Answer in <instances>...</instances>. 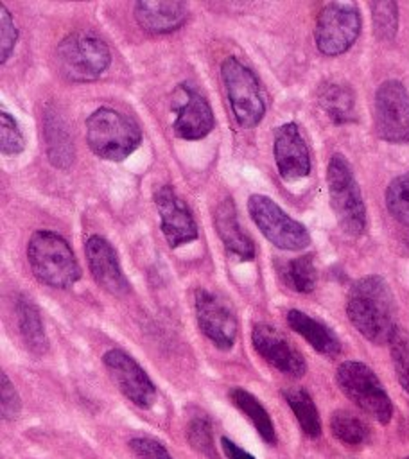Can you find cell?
Masks as SVG:
<instances>
[{
    "mask_svg": "<svg viewBox=\"0 0 409 459\" xmlns=\"http://www.w3.org/2000/svg\"><path fill=\"white\" fill-rule=\"evenodd\" d=\"M346 316L355 330L373 344H389L398 330L395 296L379 274L362 276L350 287Z\"/></svg>",
    "mask_w": 409,
    "mask_h": 459,
    "instance_id": "1",
    "label": "cell"
},
{
    "mask_svg": "<svg viewBox=\"0 0 409 459\" xmlns=\"http://www.w3.org/2000/svg\"><path fill=\"white\" fill-rule=\"evenodd\" d=\"M27 260L34 276L48 287L68 289L81 278V267L72 247L56 231H34L27 244Z\"/></svg>",
    "mask_w": 409,
    "mask_h": 459,
    "instance_id": "2",
    "label": "cell"
},
{
    "mask_svg": "<svg viewBox=\"0 0 409 459\" xmlns=\"http://www.w3.org/2000/svg\"><path fill=\"white\" fill-rule=\"evenodd\" d=\"M86 142L95 156L122 161L138 149L142 133L133 118L102 106L86 118Z\"/></svg>",
    "mask_w": 409,
    "mask_h": 459,
    "instance_id": "3",
    "label": "cell"
},
{
    "mask_svg": "<svg viewBox=\"0 0 409 459\" xmlns=\"http://www.w3.org/2000/svg\"><path fill=\"white\" fill-rule=\"evenodd\" d=\"M111 63L108 45L90 30H75L65 36L56 48L59 74L74 82L99 79Z\"/></svg>",
    "mask_w": 409,
    "mask_h": 459,
    "instance_id": "4",
    "label": "cell"
},
{
    "mask_svg": "<svg viewBox=\"0 0 409 459\" xmlns=\"http://www.w3.org/2000/svg\"><path fill=\"white\" fill-rule=\"evenodd\" d=\"M326 185L339 228L350 237L362 235L366 230V206L353 170L343 154L330 158Z\"/></svg>",
    "mask_w": 409,
    "mask_h": 459,
    "instance_id": "5",
    "label": "cell"
},
{
    "mask_svg": "<svg viewBox=\"0 0 409 459\" xmlns=\"http://www.w3.org/2000/svg\"><path fill=\"white\" fill-rule=\"evenodd\" d=\"M339 389L368 416L386 425L393 416V403L382 382L370 366L359 360H344L335 371Z\"/></svg>",
    "mask_w": 409,
    "mask_h": 459,
    "instance_id": "6",
    "label": "cell"
},
{
    "mask_svg": "<svg viewBox=\"0 0 409 459\" xmlns=\"http://www.w3.org/2000/svg\"><path fill=\"white\" fill-rule=\"evenodd\" d=\"M221 77L235 122L246 129L258 126L265 115V100L253 70L228 56L221 63Z\"/></svg>",
    "mask_w": 409,
    "mask_h": 459,
    "instance_id": "7",
    "label": "cell"
},
{
    "mask_svg": "<svg viewBox=\"0 0 409 459\" xmlns=\"http://www.w3.org/2000/svg\"><path fill=\"white\" fill-rule=\"evenodd\" d=\"M248 212L260 233L276 247L300 251L310 244L307 228L285 213L271 197L262 194L249 195Z\"/></svg>",
    "mask_w": 409,
    "mask_h": 459,
    "instance_id": "8",
    "label": "cell"
},
{
    "mask_svg": "<svg viewBox=\"0 0 409 459\" xmlns=\"http://www.w3.org/2000/svg\"><path fill=\"white\" fill-rule=\"evenodd\" d=\"M361 34V14L355 4L330 2L318 14L314 39L323 56H341Z\"/></svg>",
    "mask_w": 409,
    "mask_h": 459,
    "instance_id": "9",
    "label": "cell"
},
{
    "mask_svg": "<svg viewBox=\"0 0 409 459\" xmlns=\"http://www.w3.org/2000/svg\"><path fill=\"white\" fill-rule=\"evenodd\" d=\"M375 131L389 143H409V91L395 79L375 91Z\"/></svg>",
    "mask_w": 409,
    "mask_h": 459,
    "instance_id": "10",
    "label": "cell"
},
{
    "mask_svg": "<svg viewBox=\"0 0 409 459\" xmlns=\"http://www.w3.org/2000/svg\"><path fill=\"white\" fill-rule=\"evenodd\" d=\"M172 131L183 140H201L213 129V111L201 90L185 81L170 95Z\"/></svg>",
    "mask_w": 409,
    "mask_h": 459,
    "instance_id": "11",
    "label": "cell"
},
{
    "mask_svg": "<svg viewBox=\"0 0 409 459\" xmlns=\"http://www.w3.org/2000/svg\"><path fill=\"white\" fill-rule=\"evenodd\" d=\"M102 364L118 391L140 409L156 402V387L144 368L124 350L111 348L102 355Z\"/></svg>",
    "mask_w": 409,
    "mask_h": 459,
    "instance_id": "12",
    "label": "cell"
},
{
    "mask_svg": "<svg viewBox=\"0 0 409 459\" xmlns=\"http://www.w3.org/2000/svg\"><path fill=\"white\" fill-rule=\"evenodd\" d=\"M196 321L203 335L219 350H231L237 337V319L231 308L206 289H197L194 294Z\"/></svg>",
    "mask_w": 409,
    "mask_h": 459,
    "instance_id": "13",
    "label": "cell"
},
{
    "mask_svg": "<svg viewBox=\"0 0 409 459\" xmlns=\"http://www.w3.org/2000/svg\"><path fill=\"white\" fill-rule=\"evenodd\" d=\"M152 201L160 215L163 238L170 247H179L197 238L199 231L194 215L170 185L158 186L152 194Z\"/></svg>",
    "mask_w": 409,
    "mask_h": 459,
    "instance_id": "14",
    "label": "cell"
},
{
    "mask_svg": "<svg viewBox=\"0 0 409 459\" xmlns=\"http://www.w3.org/2000/svg\"><path fill=\"white\" fill-rule=\"evenodd\" d=\"M251 344L255 351L280 373L294 378H300L305 375L307 362L303 355L274 326L265 323H257L251 330Z\"/></svg>",
    "mask_w": 409,
    "mask_h": 459,
    "instance_id": "15",
    "label": "cell"
},
{
    "mask_svg": "<svg viewBox=\"0 0 409 459\" xmlns=\"http://www.w3.org/2000/svg\"><path fill=\"white\" fill-rule=\"evenodd\" d=\"M273 154L276 169L285 181H298L309 176V147L300 133V127L294 122H287L276 127L273 140Z\"/></svg>",
    "mask_w": 409,
    "mask_h": 459,
    "instance_id": "16",
    "label": "cell"
},
{
    "mask_svg": "<svg viewBox=\"0 0 409 459\" xmlns=\"http://www.w3.org/2000/svg\"><path fill=\"white\" fill-rule=\"evenodd\" d=\"M86 260L93 280L109 294L124 296L131 290V285L122 273L115 247L100 235H91L84 246Z\"/></svg>",
    "mask_w": 409,
    "mask_h": 459,
    "instance_id": "17",
    "label": "cell"
},
{
    "mask_svg": "<svg viewBox=\"0 0 409 459\" xmlns=\"http://www.w3.org/2000/svg\"><path fill=\"white\" fill-rule=\"evenodd\" d=\"M136 23L151 34H169L178 30L187 16L188 5L185 2H136L133 7Z\"/></svg>",
    "mask_w": 409,
    "mask_h": 459,
    "instance_id": "18",
    "label": "cell"
},
{
    "mask_svg": "<svg viewBox=\"0 0 409 459\" xmlns=\"http://www.w3.org/2000/svg\"><path fill=\"white\" fill-rule=\"evenodd\" d=\"M213 224L217 230V235L221 242L224 244L226 251L237 256L239 260H253L255 258V244L251 237L242 230L239 219H237V210L233 201L222 199L215 212H213Z\"/></svg>",
    "mask_w": 409,
    "mask_h": 459,
    "instance_id": "19",
    "label": "cell"
},
{
    "mask_svg": "<svg viewBox=\"0 0 409 459\" xmlns=\"http://www.w3.org/2000/svg\"><path fill=\"white\" fill-rule=\"evenodd\" d=\"M43 138L50 163L57 169H68L74 163V140L70 127L56 108L48 106L43 111Z\"/></svg>",
    "mask_w": 409,
    "mask_h": 459,
    "instance_id": "20",
    "label": "cell"
},
{
    "mask_svg": "<svg viewBox=\"0 0 409 459\" xmlns=\"http://www.w3.org/2000/svg\"><path fill=\"white\" fill-rule=\"evenodd\" d=\"M287 325L300 333L318 353L325 357H335L341 353V341L339 337L328 328L325 323L318 321L316 317L292 308L287 312Z\"/></svg>",
    "mask_w": 409,
    "mask_h": 459,
    "instance_id": "21",
    "label": "cell"
},
{
    "mask_svg": "<svg viewBox=\"0 0 409 459\" xmlns=\"http://www.w3.org/2000/svg\"><path fill=\"white\" fill-rule=\"evenodd\" d=\"M14 314L18 332L23 344L34 355H43L48 350V339L39 317L38 307L25 296H18L14 301Z\"/></svg>",
    "mask_w": 409,
    "mask_h": 459,
    "instance_id": "22",
    "label": "cell"
},
{
    "mask_svg": "<svg viewBox=\"0 0 409 459\" xmlns=\"http://www.w3.org/2000/svg\"><path fill=\"white\" fill-rule=\"evenodd\" d=\"M318 102L334 124L355 122V93L348 84L325 82L318 91Z\"/></svg>",
    "mask_w": 409,
    "mask_h": 459,
    "instance_id": "23",
    "label": "cell"
},
{
    "mask_svg": "<svg viewBox=\"0 0 409 459\" xmlns=\"http://www.w3.org/2000/svg\"><path fill=\"white\" fill-rule=\"evenodd\" d=\"M230 398H231L233 405L251 421V425L257 429L260 437L265 443L274 445L276 443V430H274V425H273V420H271L269 412L260 403V400L255 394H251L249 391L242 389V387H233L230 391Z\"/></svg>",
    "mask_w": 409,
    "mask_h": 459,
    "instance_id": "24",
    "label": "cell"
},
{
    "mask_svg": "<svg viewBox=\"0 0 409 459\" xmlns=\"http://www.w3.org/2000/svg\"><path fill=\"white\" fill-rule=\"evenodd\" d=\"M283 398H285L287 405L291 407V411L294 412L301 430L312 439L319 437L321 436V420H319V412L316 409L312 396L301 387H289L283 391Z\"/></svg>",
    "mask_w": 409,
    "mask_h": 459,
    "instance_id": "25",
    "label": "cell"
},
{
    "mask_svg": "<svg viewBox=\"0 0 409 459\" xmlns=\"http://www.w3.org/2000/svg\"><path fill=\"white\" fill-rule=\"evenodd\" d=\"M282 278L296 292H301V294L312 292L318 280L314 256L301 255L285 262L282 267Z\"/></svg>",
    "mask_w": 409,
    "mask_h": 459,
    "instance_id": "26",
    "label": "cell"
},
{
    "mask_svg": "<svg viewBox=\"0 0 409 459\" xmlns=\"http://www.w3.org/2000/svg\"><path fill=\"white\" fill-rule=\"evenodd\" d=\"M330 430L341 443L362 445L370 437L368 425L350 411L339 409L330 416Z\"/></svg>",
    "mask_w": 409,
    "mask_h": 459,
    "instance_id": "27",
    "label": "cell"
},
{
    "mask_svg": "<svg viewBox=\"0 0 409 459\" xmlns=\"http://www.w3.org/2000/svg\"><path fill=\"white\" fill-rule=\"evenodd\" d=\"M373 32L380 41H391L398 30V5L391 0L370 4Z\"/></svg>",
    "mask_w": 409,
    "mask_h": 459,
    "instance_id": "28",
    "label": "cell"
},
{
    "mask_svg": "<svg viewBox=\"0 0 409 459\" xmlns=\"http://www.w3.org/2000/svg\"><path fill=\"white\" fill-rule=\"evenodd\" d=\"M386 206L393 219L409 226V172L396 176L386 188Z\"/></svg>",
    "mask_w": 409,
    "mask_h": 459,
    "instance_id": "29",
    "label": "cell"
},
{
    "mask_svg": "<svg viewBox=\"0 0 409 459\" xmlns=\"http://www.w3.org/2000/svg\"><path fill=\"white\" fill-rule=\"evenodd\" d=\"M187 439L190 446L203 454L206 459H219L215 445H213V434H212V425L206 416H194L188 421L187 427Z\"/></svg>",
    "mask_w": 409,
    "mask_h": 459,
    "instance_id": "30",
    "label": "cell"
},
{
    "mask_svg": "<svg viewBox=\"0 0 409 459\" xmlns=\"http://www.w3.org/2000/svg\"><path fill=\"white\" fill-rule=\"evenodd\" d=\"M389 348L396 378L404 391L409 394V333L398 328L389 341Z\"/></svg>",
    "mask_w": 409,
    "mask_h": 459,
    "instance_id": "31",
    "label": "cell"
},
{
    "mask_svg": "<svg viewBox=\"0 0 409 459\" xmlns=\"http://www.w3.org/2000/svg\"><path fill=\"white\" fill-rule=\"evenodd\" d=\"M0 149L5 156L20 154L25 149V138L22 134V129L16 118L7 111H2L0 115Z\"/></svg>",
    "mask_w": 409,
    "mask_h": 459,
    "instance_id": "32",
    "label": "cell"
},
{
    "mask_svg": "<svg viewBox=\"0 0 409 459\" xmlns=\"http://www.w3.org/2000/svg\"><path fill=\"white\" fill-rule=\"evenodd\" d=\"M0 400H2V418L5 421H14L22 412V400L16 387L13 385V382L5 373L0 375Z\"/></svg>",
    "mask_w": 409,
    "mask_h": 459,
    "instance_id": "33",
    "label": "cell"
},
{
    "mask_svg": "<svg viewBox=\"0 0 409 459\" xmlns=\"http://www.w3.org/2000/svg\"><path fill=\"white\" fill-rule=\"evenodd\" d=\"M16 39H18V30L13 22V16L5 9V5H0V56H2L0 61L2 63H5L11 57Z\"/></svg>",
    "mask_w": 409,
    "mask_h": 459,
    "instance_id": "34",
    "label": "cell"
},
{
    "mask_svg": "<svg viewBox=\"0 0 409 459\" xmlns=\"http://www.w3.org/2000/svg\"><path fill=\"white\" fill-rule=\"evenodd\" d=\"M129 448L138 459H172L169 450L158 439L147 436L133 437L129 441Z\"/></svg>",
    "mask_w": 409,
    "mask_h": 459,
    "instance_id": "35",
    "label": "cell"
},
{
    "mask_svg": "<svg viewBox=\"0 0 409 459\" xmlns=\"http://www.w3.org/2000/svg\"><path fill=\"white\" fill-rule=\"evenodd\" d=\"M221 446L222 452L228 459H255L249 452H246L244 448H240L237 443H233L230 437H221Z\"/></svg>",
    "mask_w": 409,
    "mask_h": 459,
    "instance_id": "36",
    "label": "cell"
},
{
    "mask_svg": "<svg viewBox=\"0 0 409 459\" xmlns=\"http://www.w3.org/2000/svg\"><path fill=\"white\" fill-rule=\"evenodd\" d=\"M405 459H409V457H405Z\"/></svg>",
    "mask_w": 409,
    "mask_h": 459,
    "instance_id": "37",
    "label": "cell"
}]
</instances>
